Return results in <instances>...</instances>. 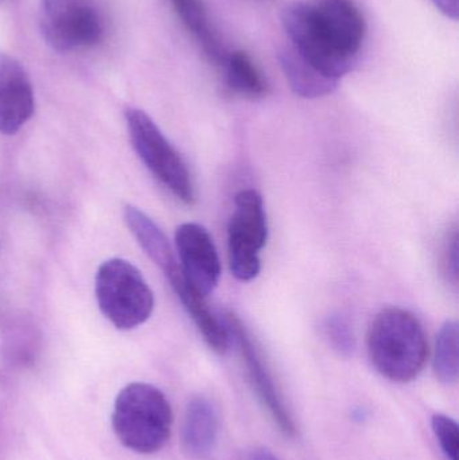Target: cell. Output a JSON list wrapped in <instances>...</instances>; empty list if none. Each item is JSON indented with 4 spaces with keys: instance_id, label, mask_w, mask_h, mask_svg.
<instances>
[{
    "instance_id": "obj_1",
    "label": "cell",
    "mask_w": 459,
    "mask_h": 460,
    "mask_svg": "<svg viewBox=\"0 0 459 460\" xmlns=\"http://www.w3.org/2000/svg\"><path fill=\"white\" fill-rule=\"evenodd\" d=\"M282 24L290 45L337 81L352 72L366 34V18L353 0L291 3L283 10Z\"/></svg>"
},
{
    "instance_id": "obj_2",
    "label": "cell",
    "mask_w": 459,
    "mask_h": 460,
    "mask_svg": "<svg viewBox=\"0 0 459 460\" xmlns=\"http://www.w3.org/2000/svg\"><path fill=\"white\" fill-rule=\"evenodd\" d=\"M366 348L372 365L393 383H410L422 373L428 343L419 319L403 308H385L369 326Z\"/></svg>"
},
{
    "instance_id": "obj_3",
    "label": "cell",
    "mask_w": 459,
    "mask_h": 460,
    "mask_svg": "<svg viewBox=\"0 0 459 460\" xmlns=\"http://www.w3.org/2000/svg\"><path fill=\"white\" fill-rule=\"evenodd\" d=\"M112 427L128 450L145 456L158 453L172 435V405L155 386L129 384L116 397Z\"/></svg>"
},
{
    "instance_id": "obj_4",
    "label": "cell",
    "mask_w": 459,
    "mask_h": 460,
    "mask_svg": "<svg viewBox=\"0 0 459 460\" xmlns=\"http://www.w3.org/2000/svg\"><path fill=\"white\" fill-rule=\"evenodd\" d=\"M96 299L102 315L119 330L145 323L154 310V294L140 270L123 259H110L96 273Z\"/></svg>"
},
{
    "instance_id": "obj_5",
    "label": "cell",
    "mask_w": 459,
    "mask_h": 460,
    "mask_svg": "<svg viewBox=\"0 0 459 460\" xmlns=\"http://www.w3.org/2000/svg\"><path fill=\"white\" fill-rule=\"evenodd\" d=\"M126 121L132 146L151 174L183 204H193L196 194L190 172L153 119L142 110L128 108Z\"/></svg>"
},
{
    "instance_id": "obj_6",
    "label": "cell",
    "mask_w": 459,
    "mask_h": 460,
    "mask_svg": "<svg viewBox=\"0 0 459 460\" xmlns=\"http://www.w3.org/2000/svg\"><path fill=\"white\" fill-rule=\"evenodd\" d=\"M38 26L53 50L72 53L99 45L105 22L93 0H40Z\"/></svg>"
},
{
    "instance_id": "obj_7",
    "label": "cell",
    "mask_w": 459,
    "mask_h": 460,
    "mask_svg": "<svg viewBox=\"0 0 459 460\" xmlns=\"http://www.w3.org/2000/svg\"><path fill=\"white\" fill-rule=\"evenodd\" d=\"M269 238L263 199L256 190H242L234 197V212L228 226L229 267L240 281H251L260 273L261 249Z\"/></svg>"
},
{
    "instance_id": "obj_8",
    "label": "cell",
    "mask_w": 459,
    "mask_h": 460,
    "mask_svg": "<svg viewBox=\"0 0 459 460\" xmlns=\"http://www.w3.org/2000/svg\"><path fill=\"white\" fill-rule=\"evenodd\" d=\"M221 322L225 326L231 341L234 340L239 348L240 354L244 359L247 367L248 375H250L251 383L256 389L259 399L263 402L264 407L269 410V415L274 419L275 423L279 426L280 431L286 437H296V423L275 385L274 377L269 372V367L264 362L258 346L253 343L252 337L245 329L239 318L234 314L224 313Z\"/></svg>"
},
{
    "instance_id": "obj_9",
    "label": "cell",
    "mask_w": 459,
    "mask_h": 460,
    "mask_svg": "<svg viewBox=\"0 0 459 460\" xmlns=\"http://www.w3.org/2000/svg\"><path fill=\"white\" fill-rule=\"evenodd\" d=\"M175 246L189 284L204 297L212 294L220 281L221 264L209 232L199 224H182L175 230Z\"/></svg>"
},
{
    "instance_id": "obj_10",
    "label": "cell",
    "mask_w": 459,
    "mask_h": 460,
    "mask_svg": "<svg viewBox=\"0 0 459 460\" xmlns=\"http://www.w3.org/2000/svg\"><path fill=\"white\" fill-rule=\"evenodd\" d=\"M34 110V91L26 69L18 59L0 51V134H16Z\"/></svg>"
},
{
    "instance_id": "obj_11",
    "label": "cell",
    "mask_w": 459,
    "mask_h": 460,
    "mask_svg": "<svg viewBox=\"0 0 459 460\" xmlns=\"http://www.w3.org/2000/svg\"><path fill=\"white\" fill-rule=\"evenodd\" d=\"M217 408L207 397H196L186 408L182 426L183 450L193 458H205L212 453L217 442Z\"/></svg>"
},
{
    "instance_id": "obj_12",
    "label": "cell",
    "mask_w": 459,
    "mask_h": 460,
    "mask_svg": "<svg viewBox=\"0 0 459 460\" xmlns=\"http://www.w3.org/2000/svg\"><path fill=\"white\" fill-rule=\"evenodd\" d=\"M175 15L193 35L207 58L217 66H224L229 53L213 29L204 0H169Z\"/></svg>"
},
{
    "instance_id": "obj_13",
    "label": "cell",
    "mask_w": 459,
    "mask_h": 460,
    "mask_svg": "<svg viewBox=\"0 0 459 460\" xmlns=\"http://www.w3.org/2000/svg\"><path fill=\"white\" fill-rule=\"evenodd\" d=\"M283 75L296 96L318 99L333 93L339 81L331 80L310 65L291 45L285 46L278 54Z\"/></svg>"
},
{
    "instance_id": "obj_14",
    "label": "cell",
    "mask_w": 459,
    "mask_h": 460,
    "mask_svg": "<svg viewBox=\"0 0 459 460\" xmlns=\"http://www.w3.org/2000/svg\"><path fill=\"white\" fill-rule=\"evenodd\" d=\"M124 220L143 251L161 268L162 272H166L178 262L166 235L148 216L137 208L127 207Z\"/></svg>"
},
{
    "instance_id": "obj_15",
    "label": "cell",
    "mask_w": 459,
    "mask_h": 460,
    "mask_svg": "<svg viewBox=\"0 0 459 460\" xmlns=\"http://www.w3.org/2000/svg\"><path fill=\"white\" fill-rule=\"evenodd\" d=\"M223 67L225 69L228 88L239 96L258 100L263 99L269 93L266 78L245 51L229 53Z\"/></svg>"
},
{
    "instance_id": "obj_16",
    "label": "cell",
    "mask_w": 459,
    "mask_h": 460,
    "mask_svg": "<svg viewBox=\"0 0 459 460\" xmlns=\"http://www.w3.org/2000/svg\"><path fill=\"white\" fill-rule=\"evenodd\" d=\"M434 372L445 385L457 383L459 375L458 324L447 321L439 330L434 351Z\"/></svg>"
},
{
    "instance_id": "obj_17",
    "label": "cell",
    "mask_w": 459,
    "mask_h": 460,
    "mask_svg": "<svg viewBox=\"0 0 459 460\" xmlns=\"http://www.w3.org/2000/svg\"><path fill=\"white\" fill-rule=\"evenodd\" d=\"M434 435L441 445L442 451L449 460H458L459 434L458 426L446 415H434L431 419Z\"/></svg>"
},
{
    "instance_id": "obj_18",
    "label": "cell",
    "mask_w": 459,
    "mask_h": 460,
    "mask_svg": "<svg viewBox=\"0 0 459 460\" xmlns=\"http://www.w3.org/2000/svg\"><path fill=\"white\" fill-rule=\"evenodd\" d=\"M325 332L331 346L340 354L348 356L352 353L353 348H355V335H353L349 322L344 316L339 315V314L329 316L325 323Z\"/></svg>"
},
{
    "instance_id": "obj_19",
    "label": "cell",
    "mask_w": 459,
    "mask_h": 460,
    "mask_svg": "<svg viewBox=\"0 0 459 460\" xmlns=\"http://www.w3.org/2000/svg\"><path fill=\"white\" fill-rule=\"evenodd\" d=\"M444 267L447 278L457 286L458 283V234L457 230H453L447 238L444 252Z\"/></svg>"
},
{
    "instance_id": "obj_20",
    "label": "cell",
    "mask_w": 459,
    "mask_h": 460,
    "mask_svg": "<svg viewBox=\"0 0 459 460\" xmlns=\"http://www.w3.org/2000/svg\"><path fill=\"white\" fill-rule=\"evenodd\" d=\"M437 10L441 11L446 18L457 21L458 19V0H431Z\"/></svg>"
},
{
    "instance_id": "obj_21",
    "label": "cell",
    "mask_w": 459,
    "mask_h": 460,
    "mask_svg": "<svg viewBox=\"0 0 459 460\" xmlns=\"http://www.w3.org/2000/svg\"><path fill=\"white\" fill-rule=\"evenodd\" d=\"M250 460H279L271 451L266 450V448H258L251 454Z\"/></svg>"
},
{
    "instance_id": "obj_22",
    "label": "cell",
    "mask_w": 459,
    "mask_h": 460,
    "mask_svg": "<svg viewBox=\"0 0 459 460\" xmlns=\"http://www.w3.org/2000/svg\"><path fill=\"white\" fill-rule=\"evenodd\" d=\"M4 2V0H0V3Z\"/></svg>"
}]
</instances>
